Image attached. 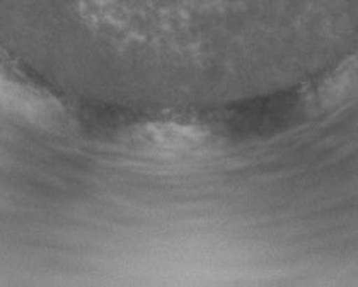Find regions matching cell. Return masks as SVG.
Here are the masks:
<instances>
[{"label":"cell","instance_id":"obj_1","mask_svg":"<svg viewBox=\"0 0 358 287\" xmlns=\"http://www.w3.org/2000/svg\"><path fill=\"white\" fill-rule=\"evenodd\" d=\"M358 91V53L350 58L340 71L334 72L321 89V101L324 106H334L350 99Z\"/></svg>","mask_w":358,"mask_h":287}]
</instances>
